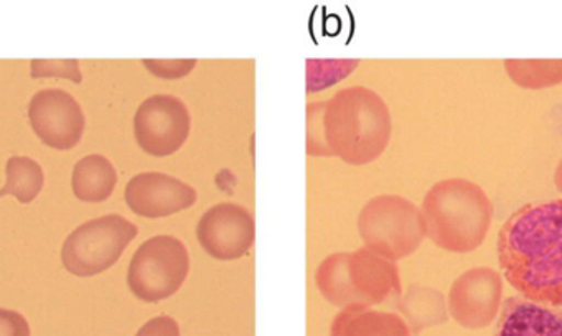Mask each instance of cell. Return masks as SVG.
<instances>
[{
  "instance_id": "10",
  "label": "cell",
  "mask_w": 562,
  "mask_h": 336,
  "mask_svg": "<svg viewBox=\"0 0 562 336\" xmlns=\"http://www.w3.org/2000/svg\"><path fill=\"white\" fill-rule=\"evenodd\" d=\"M503 280L490 267H476L457 277L450 287L449 312L459 325L485 328L499 312Z\"/></svg>"
},
{
  "instance_id": "7",
  "label": "cell",
  "mask_w": 562,
  "mask_h": 336,
  "mask_svg": "<svg viewBox=\"0 0 562 336\" xmlns=\"http://www.w3.org/2000/svg\"><path fill=\"white\" fill-rule=\"evenodd\" d=\"M189 270V253L177 237H150L134 253L127 285L137 299L160 302L179 292Z\"/></svg>"
},
{
  "instance_id": "6",
  "label": "cell",
  "mask_w": 562,
  "mask_h": 336,
  "mask_svg": "<svg viewBox=\"0 0 562 336\" xmlns=\"http://www.w3.org/2000/svg\"><path fill=\"white\" fill-rule=\"evenodd\" d=\"M137 227L120 214H108L78 226L61 247V262L78 277L98 276L123 256Z\"/></svg>"
},
{
  "instance_id": "8",
  "label": "cell",
  "mask_w": 562,
  "mask_h": 336,
  "mask_svg": "<svg viewBox=\"0 0 562 336\" xmlns=\"http://www.w3.org/2000/svg\"><path fill=\"white\" fill-rule=\"evenodd\" d=\"M190 127L189 111L176 96H150L134 115L137 144L153 157L176 154L189 138Z\"/></svg>"
},
{
  "instance_id": "9",
  "label": "cell",
  "mask_w": 562,
  "mask_h": 336,
  "mask_svg": "<svg viewBox=\"0 0 562 336\" xmlns=\"http://www.w3.org/2000/svg\"><path fill=\"white\" fill-rule=\"evenodd\" d=\"M32 128L42 142L57 150H70L83 137L85 119L81 105L64 89H44L29 104Z\"/></svg>"
},
{
  "instance_id": "21",
  "label": "cell",
  "mask_w": 562,
  "mask_h": 336,
  "mask_svg": "<svg viewBox=\"0 0 562 336\" xmlns=\"http://www.w3.org/2000/svg\"><path fill=\"white\" fill-rule=\"evenodd\" d=\"M0 336H31V326L21 313L0 309Z\"/></svg>"
},
{
  "instance_id": "13",
  "label": "cell",
  "mask_w": 562,
  "mask_h": 336,
  "mask_svg": "<svg viewBox=\"0 0 562 336\" xmlns=\"http://www.w3.org/2000/svg\"><path fill=\"white\" fill-rule=\"evenodd\" d=\"M493 336H562V310L509 296L499 310Z\"/></svg>"
},
{
  "instance_id": "16",
  "label": "cell",
  "mask_w": 562,
  "mask_h": 336,
  "mask_svg": "<svg viewBox=\"0 0 562 336\" xmlns=\"http://www.w3.org/2000/svg\"><path fill=\"white\" fill-rule=\"evenodd\" d=\"M397 309L414 335L430 326L442 325L449 318L446 299L439 290L430 287L411 285L401 296Z\"/></svg>"
},
{
  "instance_id": "5",
  "label": "cell",
  "mask_w": 562,
  "mask_h": 336,
  "mask_svg": "<svg viewBox=\"0 0 562 336\" xmlns=\"http://www.w3.org/2000/svg\"><path fill=\"white\" fill-rule=\"evenodd\" d=\"M358 233L368 249L396 262L416 253L426 237V224L419 208L406 198L381 194L364 204Z\"/></svg>"
},
{
  "instance_id": "3",
  "label": "cell",
  "mask_w": 562,
  "mask_h": 336,
  "mask_svg": "<svg viewBox=\"0 0 562 336\" xmlns=\"http://www.w3.org/2000/svg\"><path fill=\"white\" fill-rule=\"evenodd\" d=\"M426 236L449 253L467 254L480 247L493 220V204L479 184L449 178L434 184L423 201Z\"/></svg>"
},
{
  "instance_id": "18",
  "label": "cell",
  "mask_w": 562,
  "mask_h": 336,
  "mask_svg": "<svg viewBox=\"0 0 562 336\" xmlns=\"http://www.w3.org/2000/svg\"><path fill=\"white\" fill-rule=\"evenodd\" d=\"M505 68L521 88L541 89L562 82V59H506Z\"/></svg>"
},
{
  "instance_id": "22",
  "label": "cell",
  "mask_w": 562,
  "mask_h": 336,
  "mask_svg": "<svg viewBox=\"0 0 562 336\" xmlns=\"http://www.w3.org/2000/svg\"><path fill=\"white\" fill-rule=\"evenodd\" d=\"M136 336H180L179 323L170 316H156L144 323Z\"/></svg>"
},
{
  "instance_id": "23",
  "label": "cell",
  "mask_w": 562,
  "mask_h": 336,
  "mask_svg": "<svg viewBox=\"0 0 562 336\" xmlns=\"http://www.w3.org/2000/svg\"><path fill=\"white\" fill-rule=\"evenodd\" d=\"M554 183L555 188L562 193V160L559 161L558 168L554 171Z\"/></svg>"
},
{
  "instance_id": "4",
  "label": "cell",
  "mask_w": 562,
  "mask_h": 336,
  "mask_svg": "<svg viewBox=\"0 0 562 336\" xmlns=\"http://www.w3.org/2000/svg\"><path fill=\"white\" fill-rule=\"evenodd\" d=\"M315 283L325 300L338 309H370L401 295L396 264L363 247L328 256L315 272Z\"/></svg>"
},
{
  "instance_id": "15",
  "label": "cell",
  "mask_w": 562,
  "mask_h": 336,
  "mask_svg": "<svg viewBox=\"0 0 562 336\" xmlns=\"http://www.w3.org/2000/svg\"><path fill=\"white\" fill-rule=\"evenodd\" d=\"M116 183V168L103 155H88L75 165L71 187L78 200L87 203L106 201Z\"/></svg>"
},
{
  "instance_id": "20",
  "label": "cell",
  "mask_w": 562,
  "mask_h": 336,
  "mask_svg": "<svg viewBox=\"0 0 562 336\" xmlns=\"http://www.w3.org/2000/svg\"><path fill=\"white\" fill-rule=\"evenodd\" d=\"M195 59H144V66L160 78H182L195 68Z\"/></svg>"
},
{
  "instance_id": "19",
  "label": "cell",
  "mask_w": 562,
  "mask_h": 336,
  "mask_svg": "<svg viewBox=\"0 0 562 336\" xmlns=\"http://www.w3.org/2000/svg\"><path fill=\"white\" fill-rule=\"evenodd\" d=\"M32 78H67L81 82L78 59H32Z\"/></svg>"
},
{
  "instance_id": "17",
  "label": "cell",
  "mask_w": 562,
  "mask_h": 336,
  "mask_svg": "<svg viewBox=\"0 0 562 336\" xmlns=\"http://www.w3.org/2000/svg\"><path fill=\"white\" fill-rule=\"evenodd\" d=\"M5 187L0 190V198L14 194L21 203H32L44 188V170L37 161L29 157L9 158L5 165Z\"/></svg>"
},
{
  "instance_id": "1",
  "label": "cell",
  "mask_w": 562,
  "mask_h": 336,
  "mask_svg": "<svg viewBox=\"0 0 562 336\" xmlns=\"http://www.w3.org/2000/svg\"><path fill=\"white\" fill-rule=\"evenodd\" d=\"M505 279L525 299L562 306V200L519 208L498 233Z\"/></svg>"
},
{
  "instance_id": "2",
  "label": "cell",
  "mask_w": 562,
  "mask_h": 336,
  "mask_svg": "<svg viewBox=\"0 0 562 336\" xmlns=\"http://www.w3.org/2000/svg\"><path fill=\"white\" fill-rule=\"evenodd\" d=\"M393 132L391 112L380 94L348 88L307 108V150L338 157L348 165H368L386 150Z\"/></svg>"
},
{
  "instance_id": "11",
  "label": "cell",
  "mask_w": 562,
  "mask_h": 336,
  "mask_svg": "<svg viewBox=\"0 0 562 336\" xmlns=\"http://www.w3.org/2000/svg\"><path fill=\"white\" fill-rule=\"evenodd\" d=\"M196 239L213 259H241L255 243V221L239 204L220 203L200 217Z\"/></svg>"
},
{
  "instance_id": "12",
  "label": "cell",
  "mask_w": 562,
  "mask_h": 336,
  "mask_svg": "<svg viewBox=\"0 0 562 336\" xmlns=\"http://www.w3.org/2000/svg\"><path fill=\"white\" fill-rule=\"evenodd\" d=\"M124 198L137 216L159 220L193 206L196 191L170 175L146 171L131 178Z\"/></svg>"
},
{
  "instance_id": "14",
  "label": "cell",
  "mask_w": 562,
  "mask_h": 336,
  "mask_svg": "<svg viewBox=\"0 0 562 336\" xmlns=\"http://www.w3.org/2000/svg\"><path fill=\"white\" fill-rule=\"evenodd\" d=\"M331 336H413L409 326L396 313L378 310L345 309L335 316Z\"/></svg>"
}]
</instances>
